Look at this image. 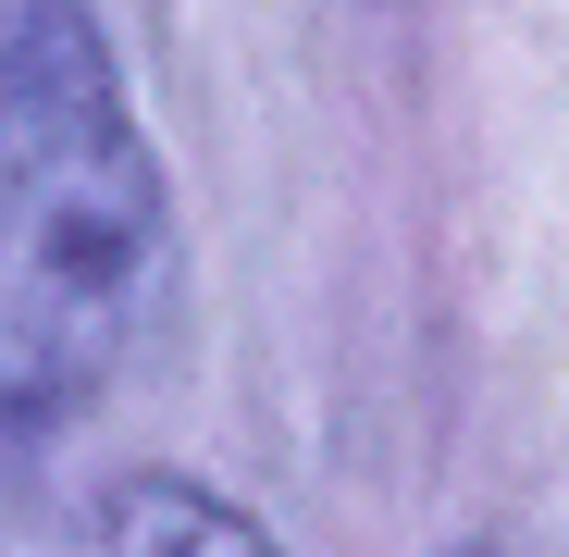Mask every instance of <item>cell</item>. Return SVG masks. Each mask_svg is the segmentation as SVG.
I'll return each instance as SVG.
<instances>
[{
  "label": "cell",
  "mask_w": 569,
  "mask_h": 557,
  "mask_svg": "<svg viewBox=\"0 0 569 557\" xmlns=\"http://www.w3.org/2000/svg\"><path fill=\"white\" fill-rule=\"evenodd\" d=\"M161 298V173L87 0H0V434H62Z\"/></svg>",
  "instance_id": "1"
}]
</instances>
